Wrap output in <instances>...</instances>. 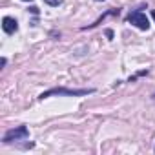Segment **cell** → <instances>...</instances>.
Segmentation results:
<instances>
[{"label": "cell", "instance_id": "3", "mask_svg": "<svg viewBox=\"0 0 155 155\" xmlns=\"http://www.w3.org/2000/svg\"><path fill=\"white\" fill-rule=\"evenodd\" d=\"M29 137V130L26 128V126H18V128H15V130H9V131H6V135H4V142L8 144V142H11V140H24V139H28Z\"/></svg>", "mask_w": 155, "mask_h": 155}, {"label": "cell", "instance_id": "7", "mask_svg": "<svg viewBox=\"0 0 155 155\" xmlns=\"http://www.w3.org/2000/svg\"><path fill=\"white\" fill-rule=\"evenodd\" d=\"M97 2H102V0H97Z\"/></svg>", "mask_w": 155, "mask_h": 155}, {"label": "cell", "instance_id": "1", "mask_svg": "<svg viewBox=\"0 0 155 155\" xmlns=\"http://www.w3.org/2000/svg\"><path fill=\"white\" fill-rule=\"evenodd\" d=\"M88 93H93V90H68V88H53V90H48L40 95V99H46V97H51V95H68V97H82V95H88Z\"/></svg>", "mask_w": 155, "mask_h": 155}, {"label": "cell", "instance_id": "2", "mask_svg": "<svg viewBox=\"0 0 155 155\" xmlns=\"http://www.w3.org/2000/svg\"><path fill=\"white\" fill-rule=\"evenodd\" d=\"M128 22L133 24L135 28L142 29V31H146V29L150 28V20H148V17H146L144 13H140V11H131V13L128 15Z\"/></svg>", "mask_w": 155, "mask_h": 155}, {"label": "cell", "instance_id": "5", "mask_svg": "<svg viewBox=\"0 0 155 155\" xmlns=\"http://www.w3.org/2000/svg\"><path fill=\"white\" fill-rule=\"evenodd\" d=\"M44 2H46L48 6H60L62 0H44Z\"/></svg>", "mask_w": 155, "mask_h": 155}, {"label": "cell", "instance_id": "8", "mask_svg": "<svg viewBox=\"0 0 155 155\" xmlns=\"http://www.w3.org/2000/svg\"><path fill=\"white\" fill-rule=\"evenodd\" d=\"M24 2H29V0H24Z\"/></svg>", "mask_w": 155, "mask_h": 155}, {"label": "cell", "instance_id": "4", "mask_svg": "<svg viewBox=\"0 0 155 155\" xmlns=\"http://www.w3.org/2000/svg\"><path fill=\"white\" fill-rule=\"evenodd\" d=\"M2 28H4V31H6L8 35H11V33H15V31L18 29V24H17L15 18H11V17H4V20H2Z\"/></svg>", "mask_w": 155, "mask_h": 155}, {"label": "cell", "instance_id": "6", "mask_svg": "<svg viewBox=\"0 0 155 155\" xmlns=\"http://www.w3.org/2000/svg\"><path fill=\"white\" fill-rule=\"evenodd\" d=\"M151 17H153V20H155V9H153V11H151Z\"/></svg>", "mask_w": 155, "mask_h": 155}]
</instances>
